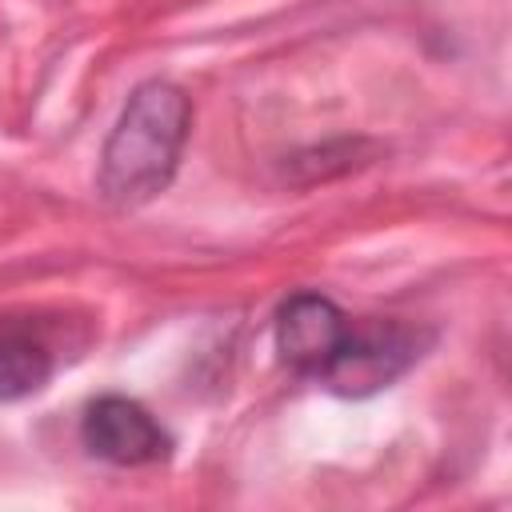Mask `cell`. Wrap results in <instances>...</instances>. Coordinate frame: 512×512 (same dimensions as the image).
I'll list each match as a JSON object with an SVG mask.
<instances>
[{
	"instance_id": "obj_1",
	"label": "cell",
	"mask_w": 512,
	"mask_h": 512,
	"mask_svg": "<svg viewBox=\"0 0 512 512\" xmlns=\"http://www.w3.org/2000/svg\"><path fill=\"white\" fill-rule=\"evenodd\" d=\"M192 132V100L172 80H144L128 92L104 148L96 192L108 208L132 212L168 192Z\"/></svg>"
},
{
	"instance_id": "obj_2",
	"label": "cell",
	"mask_w": 512,
	"mask_h": 512,
	"mask_svg": "<svg viewBox=\"0 0 512 512\" xmlns=\"http://www.w3.org/2000/svg\"><path fill=\"white\" fill-rule=\"evenodd\" d=\"M432 340V328H416L396 316H348L344 336L316 384L344 400L376 396L412 372Z\"/></svg>"
},
{
	"instance_id": "obj_3",
	"label": "cell",
	"mask_w": 512,
	"mask_h": 512,
	"mask_svg": "<svg viewBox=\"0 0 512 512\" xmlns=\"http://www.w3.org/2000/svg\"><path fill=\"white\" fill-rule=\"evenodd\" d=\"M80 444L112 468H148L172 456L168 428L132 396H96L80 416Z\"/></svg>"
},
{
	"instance_id": "obj_4",
	"label": "cell",
	"mask_w": 512,
	"mask_h": 512,
	"mask_svg": "<svg viewBox=\"0 0 512 512\" xmlns=\"http://www.w3.org/2000/svg\"><path fill=\"white\" fill-rule=\"evenodd\" d=\"M344 324L348 312L336 300L320 292H296L276 312V352L296 376L316 384L344 336Z\"/></svg>"
},
{
	"instance_id": "obj_5",
	"label": "cell",
	"mask_w": 512,
	"mask_h": 512,
	"mask_svg": "<svg viewBox=\"0 0 512 512\" xmlns=\"http://www.w3.org/2000/svg\"><path fill=\"white\" fill-rule=\"evenodd\" d=\"M56 340L44 320L0 316V404L28 400L56 376Z\"/></svg>"
}]
</instances>
